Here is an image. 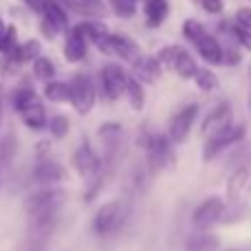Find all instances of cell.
<instances>
[{
	"instance_id": "6da1fadb",
	"label": "cell",
	"mask_w": 251,
	"mask_h": 251,
	"mask_svg": "<svg viewBox=\"0 0 251 251\" xmlns=\"http://www.w3.org/2000/svg\"><path fill=\"white\" fill-rule=\"evenodd\" d=\"M141 146L146 148V163L148 170L152 174H159L170 170L176 163V156H174V143L168 139V134L161 132H150L141 137Z\"/></svg>"
},
{
	"instance_id": "7a4b0ae2",
	"label": "cell",
	"mask_w": 251,
	"mask_h": 251,
	"mask_svg": "<svg viewBox=\"0 0 251 251\" xmlns=\"http://www.w3.org/2000/svg\"><path fill=\"white\" fill-rule=\"evenodd\" d=\"M128 214H130V207L124 203V201H117V199L108 201V203H104L95 212L93 231H95L97 236H101V238L117 234V231L126 225V221H128Z\"/></svg>"
},
{
	"instance_id": "3957f363",
	"label": "cell",
	"mask_w": 251,
	"mask_h": 251,
	"mask_svg": "<svg viewBox=\"0 0 251 251\" xmlns=\"http://www.w3.org/2000/svg\"><path fill=\"white\" fill-rule=\"evenodd\" d=\"M64 199L66 196L60 187H40L25 199V212L29 218L42 216V214H55L62 209Z\"/></svg>"
},
{
	"instance_id": "277c9868",
	"label": "cell",
	"mask_w": 251,
	"mask_h": 251,
	"mask_svg": "<svg viewBox=\"0 0 251 251\" xmlns=\"http://www.w3.org/2000/svg\"><path fill=\"white\" fill-rule=\"evenodd\" d=\"M69 91H71L69 101L75 108V113L82 115V117H86V115L93 110L95 100H97V88H95V84H93L91 75L75 73L69 82Z\"/></svg>"
},
{
	"instance_id": "5b68a950",
	"label": "cell",
	"mask_w": 251,
	"mask_h": 251,
	"mask_svg": "<svg viewBox=\"0 0 251 251\" xmlns=\"http://www.w3.org/2000/svg\"><path fill=\"white\" fill-rule=\"evenodd\" d=\"M227 214V203L221 196H207L205 201H201L196 205L194 214H192V225L199 231H209L214 225L223 223Z\"/></svg>"
},
{
	"instance_id": "8992f818",
	"label": "cell",
	"mask_w": 251,
	"mask_h": 251,
	"mask_svg": "<svg viewBox=\"0 0 251 251\" xmlns=\"http://www.w3.org/2000/svg\"><path fill=\"white\" fill-rule=\"evenodd\" d=\"M104 55H115L124 62H130L132 64L141 53H139V47L134 40H130L128 35H117V33H106L100 42L95 44Z\"/></svg>"
},
{
	"instance_id": "52a82bcc",
	"label": "cell",
	"mask_w": 251,
	"mask_h": 251,
	"mask_svg": "<svg viewBox=\"0 0 251 251\" xmlns=\"http://www.w3.org/2000/svg\"><path fill=\"white\" fill-rule=\"evenodd\" d=\"M245 139V126L238 124V126H231L227 132L218 134V137H212V139H205V146H203V161L209 163V161L218 159L225 150L234 148L236 143H240Z\"/></svg>"
},
{
	"instance_id": "ba28073f",
	"label": "cell",
	"mask_w": 251,
	"mask_h": 251,
	"mask_svg": "<svg viewBox=\"0 0 251 251\" xmlns=\"http://www.w3.org/2000/svg\"><path fill=\"white\" fill-rule=\"evenodd\" d=\"M199 104H187L183 108H178L176 113L172 115L168 124V139L176 146V143H183L187 137H190V130L194 126L196 117H199Z\"/></svg>"
},
{
	"instance_id": "9c48e42d",
	"label": "cell",
	"mask_w": 251,
	"mask_h": 251,
	"mask_svg": "<svg viewBox=\"0 0 251 251\" xmlns=\"http://www.w3.org/2000/svg\"><path fill=\"white\" fill-rule=\"evenodd\" d=\"M126 84H128V75L119 64H106L101 69L100 86H101V95L108 101H115L122 95H126Z\"/></svg>"
},
{
	"instance_id": "30bf717a",
	"label": "cell",
	"mask_w": 251,
	"mask_h": 251,
	"mask_svg": "<svg viewBox=\"0 0 251 251\" xmlns=\"http://www.w3.org/2000/svg\"><path fill=\"white\" fill-rule=\"evenodd\" d=\"M234 126V110L229 104H218L216 108H212L207 113V117L201 124V132L205 139L218 137V134L227 132V130Z\"/></svg>"
},
{
	"instance_id": "8fae6325",
	"label": "cell",
	"mask_w": 251,
	"mask_h": 251,
	"mask_svg": "<svg viewBox=\"0 0 251 251\" xmlns=\"http://www.w3.org/2000/svg\"><path fill=\"white\" fill-rule=\"evenodd\" d=\"M73 165H75V170L86 178L97 176V174L101 172V168H104L100 154L93 150V146L88 141H82L77 146V150L73 152Z\"/></svg>"
},
{
	"instance_id": "7c38bea8",
	"label": "cell",
	"mask_w": 251,
	"mask_h": 251,
	"mask_svg": "<svg viewBox=\"0 0 251 251\" xmlns=\"http://www.w3.org/2000/svg\"><path fill=\"white\" fill-rule=\"evenodd\" d=\"M33 178L40 187H57V183H62L66 178V170L57 161L44 159L38 161V165L33 168Z\"/></svg>"
},
{
	"instance_id": "4fadbf2b",
	"label": "cell",
	"mask_w": 251,
	"mask_h": 251,
	"mask_svg": "<svg viewBox=\"0 0 251 251\" xmlns=\"http://www.w3.org/2000/svg\"><path fill=\"white\" fill-rule=\"evenodd\" d=\"M132 69L134 77L141 84H156L161 79V73H163V66L156 60V55H139L132 62Z\"/></svg>"
},
{
	"instance_id": "5bb4252c",
	"label": "cell",
	"mask_w": 251,
	"mask_h": 251,
	"mask_svg": "<svg viewBox=\"0 0 251 251\" xmlns=\"http://www.w3.org/2000/svg\"><path fill=\"white\" fill-rule=\"evenodd\" d=\"M194 49L207 64H223V62H225V47H223L216 35H212L209 31L201 40H196Z\"/></svg>"
},
{
	"instance_id": "9a60e30c",
	"label": "cell",
	"mask_w": 251,
	"mask_h": 251,
	"mask_svg": "<svg viewBox=\"0 0 251 251\" xmlns=\"http://www.w3.org/2000/svg\"><path fill=\"white\" fill-rule=\"evenodd\" d=\"M66 11H73L77 16H84L86 20H97L106 16L104 0H57Z\"/></svg>"
},
{
	"instance_id": "2e32d148",
	"label": "cell",
	"mask_w": 251,
	"mask_h": 251,
	"mask_svg": "<svg viewBox=\"0 0 251 251\" xmlns=\"http://www.w3.org/2000/svg\"><path fill=\"white\" fill-rule=\"evenodd\" d=\"M249 183H251V172L247 165L236 168L234 172L229 174V178H227V201H229L231 205H238L240 201H243V194L249 187Z\"/></svg>"
},
{
	"instance_id": "e0dca14e",
	"label": "cell",
	"mask_w": 251,
	"mask_h": 251,
	"mask_svg": "<svg viewBox=\"0 0 251 251\" xmlns=\"http://www.w3.org/2000/svg\"><path fill=\"white\" fill-rule=\"evenodd\" d=\"M86 51H88L86 38H84V35L79 33L75 26H73V29H69V33H66V42H64V57H66V62L77 64V62H82L84 57H86Z\"/></svg>"
},
{
	"instance_id": "ac0fdd59",
	"label": "cell",
	"mask_w": 251,
	"mask_h": 251,
	"mask_svg": "<svg viewBox=\"0 0 251 251\" xmlns=\"http://www.w3.org/2000/svg\"><path fill=\"white\" fill-rule=\"evenodd\" d=\"M221 247V238L212 231H196V234L187 236L183 251H218Z\"/></svg>"
},
{
	"instance_id": "d6986e66",
	"label": "cell",
	"mask_w": 251,
	"mask_h": 251,
	"mask_svg": "<svg viewBox=\"0 0 251 251\" xmlns=\"http://www.w3.org/2000/svg\"><path fill=\"white\" fill-rule=\"evenodd\" d=\"M143 13H146L148 26H161L165 18L170 16V2L168 0H146L143 2Z\"/></svg>"
},
{
	"instance_id": "ffe728a7",
	"label": "cell",
	"mask_w": 251,
	"mask_h": 251,
	"mask_svg": "<svg viewBox=\"0 0 251 251\" xmlns=\"http://www.w3.org/2000/svg\"><path fill=\"white\" fill-rule=\"evenodd\" d=\"M199 69H201V66L196 64L194 55H192L190 51H185V49L181 47V51H178L176 60H174L172 71H174V73H176L181 79H194V75H196V71H199Z\"/></svg>"
},
{
	"instance_id": "44dd1931",
	"label": "cell",
	"mask_w": 251,
	"mask_h": 251,
	"mask_svg": "<svg viewBox=\"0 0 251 251\" xmlns=\"http://www.w3.org/2000/svg\"><path fill=\"white\" fill-rule=\"evenodd\" d=\"M42 18L49 22H53V25L60 26V29H66V26H69V11H66L57 0H44Z\"/></svg>"
},
{
	"instance_id": "7402d4cb",
	"label": "cell",
	"mask_w": 251,
	"mask_h": 251,
	"mask_svg": "<svg viewBox=\"0 0 251 251\" xmlns=\"http://www.w3.org/2000/svg\"><path fill=\"white\" fill-rule=\"evenodd\" d=\"M126 95L132 106V110H143L146 108V88L134 75H128V84H126Z\"/></svg>"
},
{
	"instance_id": "603a6c76",
	"label": "cell",
	"mask_w": 251,
	"mask_h": 251,
	"mask_svg": "<svg viewBox=\"0 0 251 251\" xmlns=\"http://www.w3.org/2000/svg\"><path fill=\"white\" fill-rule=\"evenodd\" d=\"M20 117H22V122H25L26 128H31V130H42L44 126L49 124V122H47V113H44L42 101H38V104L29 106L26 110H22Z\"/></svg>"
},
{
	"instance_id": "cb8c5ba5",
	"label": "cell",
	"mask_w": 251,
	"mask_h": 251,
	"mask_svg": "<svg viewBox=\"0 0 251 251\" xmlns=\"http://www.w3.org/2000/svg\"><path fill=\"white\" fill-rule=\"evenodd\" d=\"M38 101H40L38 93H35L33 88H29V86H20V88H16V91L11 93V106L16 108L18 115H20L22 110H26L29 106L38 104Z\"/></svg>"
},
{
	"instance_id": "d4e9b609",
	"label": "cell",
	"mask_w": 251,
	"mask_h": 251,
	"mask_svg": "<svg viewBox=\"0 0 251 251\" xmlns=\"http://www.w3.org/2000/svg\"><path fill=\"white\" fill-rule=\"evenodd\" d=\"M69 82H60V79H51V82L44 84V97L49 101H55V104H64L69 101Z\"/></svg>"
},
{
	"instance_id": "484cf974",
	"label": "cell",
	"mask_w": 251,
	"mask_h": 251,
	"mask_svg": "<svg viewBox=\"0 0 251 251\" xmlns=\"http://www.w3.org/2000/svg\"><path fill=\"white\" fill-rule=\"evenodd\" d=\"M75 29L79 31V33L86 38V42H93V44H97L101 38H104L106 33H110L108 29H106V25H101V22H97V20H86V22H79Z\"/></svg>"
},
{
	"instance_id": "4316f807",
	"label": "cell",
	"mask_w": 251,
	"mask_h": 251,
	"mask_svg": "<svg viewBox=\"0 0 251 251\" xmlns=\"http://www.w3.org/2000/svg\"><path fill=\"white\" fill-rule=\"evenodd\" d=\"M194 84H196V88H199V91L212 93V91H216V88H218V75L214 73L212 69L201 66V69L196 71V75H194Z\"/></svg>"
},
{
	"instance_id": "83f0119b",
	"label": "cell",
	"mask_w": 251,
	"mask_h": 251,
	"mask_svg": "<svg viewBox=\"0 0 251 251\" xmlns=\"http://www.w3.org/2000/svg\"><path fill=\"white\" fill-rule=\"evenodd\" d=\"M16 53H18V57H20L22 64H26V62H31V64H33L38 57H42V55H40V53H42V44H40L38 40H26V42L18 44Z\"/></svg>"
},
{
	"instance_id": "f1b7e54d",
	"label": "cell",
	"mask_w": 251,
	"mask_h": 251,
	"mask_svg": "<svg viewBox=\"0 0 251 251\" xmlns=\"http://www.w3.org/2000/svg\"><path fill=\"white\" fill-rule=\"evenodd\" d=\"M33 75L38 79H42V82H51L53 77H55V64H53L51 57H38V60L33 62Z\"/></svg>"
},
{
	"instance_id": "f546056e",
	"label": "cell",
	"mask_w": 251,
	"mask_h": 251,
	"mask_svg": "<svg viewBox=\"0 0 251 251\" xmlns=\"http://www.w3.org/2000/svg\"><path fill=\"white\" fill-rule=\"evenodd\" d=\"M110 9L117 18H124V20H130L137 13V0H108Z\"/></svg>"
},
{
	"instance_id": "4dcf8cb0",
	"label": "cell",
	"mask_w": 251,
	"mask_h": 251,
	"mask_svg": "<svg viewBox=\"0 0 251 251\" xmlns=\"http://www.w3.org/2000/svg\"><path fill=\"white\" fill-rule=\"evenodd\" d=\"M205 33H207L205 25H201V22H199V20H194V18H187V20L183 22V35H185L187 42L194 44L196 40H201Z\"/></svg>"
},
{
	"instance_id": "1f68e13d",
	"label": "cell",
	"mask_w": 251,
	"mask_h": 251,
	"mask_svg": "<svg viewBox=\"0 0 251 251\" xmlns=\"http://www.w3.org/2000/svg\"><path fill=\"white\" fill-rule=\"evenodd\" d=\"M71 130V119L66 115H55L49 122V132L53 134V139H64Z\"/></svg>"
},
{
	"instance_id": "d6a6232c",
	"label": "cell",
	"mask_w": 251,
	"mask_h": 251,
	"mask_svg": "<svg viewBox=\"0 0 251 251\" xmlns=\"http://www.w3.org/2000/svg\"><path fill=\"white\" fill-rule=\"evenodd\" d=\"M18 49V47H16ZM16 49L13 51H9V53H4L2 55V60H0V69H2V75H7V77H11V75H16L18 71H20V57H18V53H16Z\"/></svg>"
},
{
	"instance_id": "836d02e7",
	"label": "cell",
	"mask_w": 251,
	"mask_h": 251,
	"mask_svg": "<svg viewBox=\"0 0 251 251\" xmlns=\"http://www.w3.org/2000/svg\"><path fill=\"white\" fill-rule=\"evenodd\" d=\"M16 150H18V143L13 134H7V137L0 139V165H7L13 159Z\"/></svg>"
},
{
	"instance_id": "e575fe53",
	"label": "cell",
	"mask_w": 251,
	"mask_h": 251,
	"mask_svg": "<svg viewBox=\"0 0 251 251\" xmlns=\"http://www.w3.org/2000/svg\"><path fill=\"white\" fill-rule=\"evenodd\" d=\"M249 209H247V205H231V207H227V214H225V218H223V223L225 225H231V223H240V221H245V218L249 216Z\"/></svg>"
},
{
	"instance_id": "d590c367",
	"label": "cell",
	"mask_w": 251,
	"mask_h": 251,
	"mask_svg": "<svg viewBox=\"0 0 251 251\" xmlns=\"http://www.w3.org/2000/svg\"><path fill=\"white\" fill-rule=\"evenodd\" d=\"M178 51H181V47H163L159 53H156V60L161 62V66L163 69H172L174 66V60H176Z\"/></svg>"
},
{
	"instance_id": "8d00e7d4",
	"label": "cell",
	"mask_w": 251,
	"mask_h": 251,
	"mask_svg": "<svg viewBox=\"0 0 251 251\" xmlns=\"http://www.w3.org/2000/svg\"><path fill=\"white\" fill-rule=\"evenodd\" d=\"M231 38H234L243 49H247V51L251 53V31L240 29L236 22H231Z\"/></svg>"
},
{
	"instance_id": "74e56055",
	"label": "cell",
	"mask_w": 251,
	"mask_h": 251,
	"mask_svg": "<svg viewBox=\"0 0 251 251\" xmlns=\"http://www.w3.org/2000/svg\"><path fill=\"white\" fill-rule=\"evenodd\" d=\"M196 2L201 4V9H203L205 13H212V16H218V13H223V9H225L223 0H196Z\"/></svg>"
},
{
	"instance_id": "f35d334b",
	"label": "cell",
	"mask_w": 251,
	"mask_h": 251,
	"mask_svg": "<svg viewBox=\"0 0 251 251\" xmlns=\"http://www.w3.org/2000/svg\"><path fill=\"white\" fill-rule=\"evenodd\" d=\"M236 25L245 31H251V7H240L236 11Z\"/></svg>"
},
{
	"instance_id": "ab89813d",
	"label": "cell",
	"mask_w": 251,
	"mask_h": 251,
	"mask_svg": "<svg viewBox=\"0 0 251 251\" xmlns=\"http://www.w3.org/2000/svg\"><path fill=\"white\" fill-rule=\"evenodd\" d=\"M40 31H42V35L47 40H55L57 35H60L62 29H60V26H55L53 22H49V20H44V18H42V20H40Z\"/></svg>"
},
{
	"instance_id": "60d3db41",
	"label": "cell",
	"mask_w": 251,
	"mask_h": 251,
	"mask_svg": "<svg viewBox=\"0 0 251 251\" xmlns=\"http://www.w3.org/2000/svg\"><path fill=\"white\" fill-rule=\"evenodd\" d=\"M22 2L26 4V7L31 9L33 13H40L42 16V9H44V0H22Z\"/></svg>"
},
{
	"instance_id": "b9f144b4",
	"label": "cell",
	"mask_w": 251,
	"mask_h": 251,
	"mask_svg": "<svg viewBox=\"0 0 251 251\" xmlns=\"http://www.w3.org/2000/svg\"><path fill=\"white\" fill-rule=\"evenodd\" d=\"M7 29H9V25H4V20L0 18V44H2L4 35H7Z\"/></svg>"
},
{
	"instance_id": "7bdbcfd3",
	"label": "cell",
	"mask_w": 251,
	"mask_h": 251,
	"mask_svg": "<svg viewBox=\"0 0 251 251\" xmlns=\"http://www.w3.org/2000/svg\"><path fill=\"white\" fill-rule=\"evenodd\" d=\"M229 251H247V249H229Z\"/></svg>"
},
{
	"instance_id": "ee69618b",
	"label": "cell",
	"mask_w": 251,
	"mask_h": 251,
	"mask_svg": "<svg viewBox=\"0 0 251 251\" xmlns=\"http://www.w3.org/2000/svg\"><path fill=\"white\" fill-rule=\"evenodd\" d=\"M0 117H2V106H0Z\"/></svg>"
},
{
	"instance_id": "f6af8a7d",
	"label": "cell",
	"mask_w": 251,
	"mask_h": 251,
	"mask_svg": "<svg viewBox=\"0 0 251 251\" xmlns=\"http://www.w3.org/2000/svg\"><path fill=\"white\" fill-rule=\"evenodd\" d=\"M249 108H251V95H249Z\"/></svg>"
},
{
	"instance_id": "bcb514c9",
	"label": "cell",
	"mask_w": 251,
	"mask_h": 251,
	"mask_svg": "<svg viewBox=\"0 0 251 251\" xmlns=\"http://www.w3.org/2000/svg\"><path fill=\"white\" fill-rule=\"evenodd\" d=\"M137 2H139V0H137ZM143 2H146V0H143Z\"/></svg>"
}]
</instances>
